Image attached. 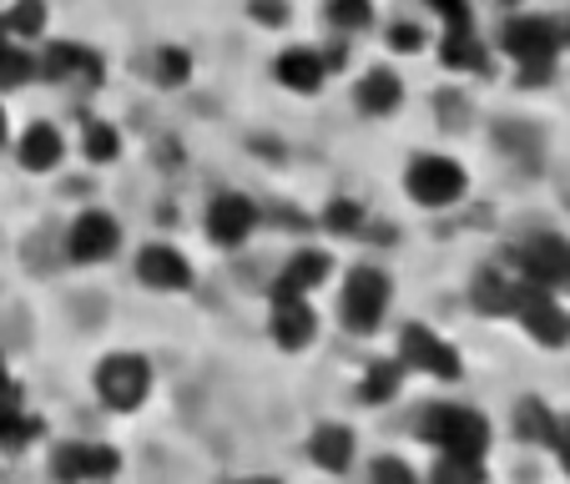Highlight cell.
Segmentation results:
<instances>
[{"label":"cell","mask_w":570,"mask_h":484,"mask_svg":"<svg viewBox=\"0 0 570 484\" xmlns=\"http://www.w3.org/2000/svg\"><path fill=\"white\" fill-rule=\"evenodd\" d=\"M420 439L434 444L440 454H464V460H484L490 454V424L464 404H434L420 419Z\"/></svg>","instance_id":"6da1fadb"},{"label":"cell","mask_w":570,"mask_h":484,"mask_svg":"<svg viewBox=\"0 0 570 484\" xmlns=\"http://www.w3.org/2000/svg\"><path fill=\"white\" fill-rule=\"evenodd\" d=\"M389 298H394V283L384 268H354L344 283V298H338V323L348 334H374L389 313Z\"/></svg>","instance_id":"7a4b0ae2"},{"label":"cell","mask_w":570,"mask_h":484,"mask_svg":"<svg viewBox=\"0 0 570 484\" xmlns=\"http://www.w3.org/2000/svg\"><path fill=\"white\" fill-rule=\"evenodd\" d=\"M404 187H410V197L420 207H430V213H440V207H454L464 197V187H470V177H464V167L454 157H440V151H420V157L410 161V172H404Z\"/></svg>","instance_id":"3957f363"},{"label":"cell","mask_w":570,"mask_h":484,"mask_svg":"<svg viewBox=\"0 0 570 484\" xmlns=\"http://www.w3.org/2000/svg\"><path fill=\"white\" fill-rule=\"evenodd\" d=\"M97 394H101V404H107V409H117V414L141 409V404H147V394H151L147 358H141V354H111V358H101Z\"/></svg>","instance_id":"277c9868"},{"label":"cell","mask_w":570,"mask_h":484,"mask_svg":"<svg viewBox=\"0 0 570 484\" xmlns=\"http://www.w3.org/2000/svg\"><path fill=\"white\" fill-rule=\"evenodd\" d=\"M560 46H566V31H560L550 16H515V21H505V31H500V51L515 56L520 66L556 61Z\"/></svg>","instance_id":"5b68a950"},{"label":"cell","mask_w":570,"mask_h":484,"mask_svg":"<svg viewBox=\"0 0 570 484\" xmlns=\"http://www.w3.org/2000/svg\"><path fill=\"white\" fill-rule=\"evenodd\" d=\"M121 248V227L117 217L107 213H81L66 233V258L81 263V268H97V263H111Z\"/></svg>","instance_id":"8992f818"},{"label":"cell","mask_w":570,"mask_h":484,"mask_svg":"<svg viewBox=\"0 0 570 484\" xmlns=\"http://www.w3.org/2000/svg\"><path fill=\"white\" fill-rule=\"evenodd\" d=\"M399 364L420 368V374H430V378H460V348L444 344L424 323H410V328L399 334Z\"/></svg>","instance_id":"52a82bcc"},{"label":"cell","mask_w":570,"mask_h":484,"mask_svg":"<svg viewBox=\"0 0 570 484\" xmlns=\"http://www.w3.org/2000/svg\"><path fill=\"white\" fill-rule=\"evenodd\" d=\"M520 278L540 293H556L570 283V243L566 237H530L520 248Z\"/></svg>","instance_id":"ba28073f"},{"label":"cell","mask_w":570,"mask_h":484,"mask_svg":"<svg viewBox=\"0 0 570 484\" xmlns=\"http://www.w3.org/2000/svg\"><path fill=\"white\" fill-rule=\"evenodd\" d=\"M36 76H41V81H87V87H101L107 61L76 41H51L36 56Z\"/></svg>","instance_id":"9c48e42d"},{"label":"cell","mask_w":570,"mask_h":484,"mask_svg":"<svg viewBox=\"0 0 570 484\" xmlns=\"http://www.w3.org/2000/svg\"><path fill=\"white\" fill-rule=\"evenodd\" d=\"M515 318H520V328H525V334L535 338L540 348H566V344H570V313L556 303V293L525 288V298H520Z\"/></svg>","instance_id":"30bf717a"},{"label":"cell","mask_w":570,"mask_h":484,"mask_svg":"<svg viewBox=\"0 0 570 484\" xmlns=\"http://www.w3.org/2000/svg\"><path fill=\"white\" fill-rule=\"evenodd\" d=\"M117 470L121 460L107 444H61L56 450V480L61 484H111Z\"/></svg>","instance_id":"8fae6325"},{"label":"cell","mask_w":570,"mask_h":484,"mask_svg":"<svg viewBox=\"0 0 570 484\" xmlns=\"http://www.w3.org/2000/svg\"><path fill=\"white\" fill-rule=\"evenodd\" d=\"M203 227L217 248H237V243H248V233L258 227V207H253V197H243V192H217L213 203H207Z\"/></svg>","instance_id":"7c38bea8"},{"label":"cell","mask_w":570,"mask_h":484,"mask_svg":"<svg viewBox=\"0 0 570 484\" xmlns=\"http://www.w3.org/2000/svg\"><path fill=\"white\" fill-rule=\"evenodd\" d=\"M137 278L151 293H187L193 288V263L173 248V243H147L137 253Z\"/></svg>","instance_id":"4fadbf2b"},{"label":"cell","mask_w":570,"mask_h":484,"mask_svg":"<svg viewBox=\"0 0 570 484\" xmlns=\"http://www.w3.org/2000/svg\"><path fill=\"white\" fill-rule=\"evenodd\" d=\"M268 334L278 348L298 354L318 338V313L308 308V298H273V318H268Z\"/></svg>","instance_id":"5bb4252c"},{"label":"cell","mask_w":570,"mask_h":484,"mask_svg":"<svg viewBox=\"0 0 570 484\" xmlns=\"http://www.w3.org/2000/svg\"><path fill=\"white\" fill-rule=\"evenodd\" d=\"M328 273H334V258L328 253H293L288 263H283V273L273 278V298H308V293H318L323 283H328Z\"/></svg>","instance_id":"9a60e30c"},{"label":"cell","mask_w":570,"mask_h":484,"mask_svg":"<svg viewBox=\"0 0 570 484\" xmlns=\"http://www.w3.org/2000/svg\"><path fill=\"white\" fill-rule=\"evenodd\" d=\"M525 288L530 283L520 278H510V273H500V268H484V273H474V283H470V303L480 313H495V318H510V313L520 308V298H525Z\"/></svg>","instance_id":"2e32d148"},{"label":"cell","mask_w":570,"mask_h":484,"mask_svg":"<svg viewBox=\"0 0 570 484\" xmlns=\"http://www.w3.org/2000/svg\"><path fill=\"white\" fill-rule=\"evenodd\" d=\"M36 439H41V419L26 409L21 384L6 378V384H0V444H6V450H26V444H36Z\"/></svg>","instance_id":"e0dca14e"},{"label":"cell","mask_w":570,"mask_h":484,"mask_svg":"<svg viewBox=\"0 0 570 484\" xmlns=\"http://www.w3.org/2000/svg\"><path fill=\"white\" fill-rule=\"evenodd\" d=\"M273 76H278V87L298 91V97H313V91L328 81V66H323L318 51H303V46H288V51L273 61Z\"/></svg>","instance_id":"ac0fdd59"},{"label":"cell","mask_w":570,"mask_h":484,"mask_svg":"<svg viewBox=\"0 0 570 484\" xmlns=\"http://www.w3.org/2000/svg\"><path fill=\"white\" fill-rule=\"evenodd\" d=\"M354 454H358V444H354L348 424H318V429L308 434V460L328 474H344L348 464H354Z\"/></svg>","instance_id":"d6986e66"},{"label":"cell","mask_w":570,"mask_h":484,"mask_svg":"<svg viewBox=\"0 0 570 484\" xmlns=\"http://www.w3.org/2000/svg\"><path fill=\"white\" fill-rule=\"evenodd\" d=\"M16 157H21L26 172H56V167H61V157H66V137L51 127V121H36V127H26Z\"/></svg>","instance_id":"ffe728a7"},{"label":"cell","mask_w":570,"mask_h":484,"mask_svg":"<svg viewBox=\"0 0 570 484\" xmlns=\"http://www.w3.org/2000/svg\"><path fill=\"white\" fill-rule=\"evenodd\" d=\"M440 61L454 66V71H484V66H490V56H484L480 36H474V21H444Z\"/></svg>","instance_id":"44dd1931"},{"label":"cell","mask_w":570,"mask_h":484,"mask_svg":"<svg viewBox=\"0 0 570 484\" xmlns=\"http://www.w3.org/2000/svg\"><path fill=\"white\" fill-rule=\"evenodd\" d=\"M354 101H358V111H368V117H389V111L404 101V81H399L389 66H374V71L354 87Z\"/></svg>","instance_id":"7402d4cb"},{"label":"cell","mask_w":570,"mask_h":484,"mask_svg":"<svg viewBox=\"0 0 570 484\" xmlns=\"http://www.w3.org/2000/svg\"><path fill=\"white\" fill-rule=\"evenodd\" d=\"M556 424H560V414H550L546 398H520L515 434H520L525 444H540V450H550V439H556Z\"/></svg>","instance_id":"603a6c76"},{"label":"cell","mask_w":570,"mask_h":484,"mask_svg":"<svg viewBox=\"0 0 570 484\" xmlns=\"http://www.w3.org/2000/svg\"><path fill=\"white\" fill-rule=\"evenodd\" d=\"M399 384H404V364L399 358H379V364H368L358 394H364V404H389L399 394Z\"/></svg>","instance_id":"cb8c5ba5"},{"label":"cell","mask_w":570,"mask_h":484,"mask_svg":"<svg viewBox=\"0 0 570 484\" xmlns=\"http://www.w3.org/2000/svg\"><path fill=\"white\" fill-rule=\"evenodd\" d=\"M323 21L334 26L338 36H354L374 26V0H328L323 6Z\"/></svg>","instance_id":"d4e9b609"},{"label":"cell","mask_w":570,"mask_h":484,"mask_svg":"<svg viewBox=\"0 0 570 484\" xmlns=\"http://www.w3.org/2000/svg\"><path fill=\"white\" fill-rule=\"evenodd\" d=\"M0 21H6L11 41H36V36H46V0H16Z\"/></svg>","instance_id":"484cf974"},{"label":"cell","mask_w":570,"mask_h":484,"mask_svg":"<svg viewBox=\"0 0 570 484\" xmlns=\"http://www.w3.org/2000/svg\"><path fill=\"white\" fill-rule=\"evenodd\" d=\"M26 81H36V56L21 41H6L0 46V91H16Z\"/></svg>","instance_id":"4316f807"},{"label":"cell","mask_w":570,"mask_h":484,"mask_svg":"<svg viewBox=\"0 0 570 484\" xmlns=\"http://www.w3.org/2000/svg\"><path fill=\"white\" fill-rule=\"evenodd\" d=\"M121 137L111 121H81V157L87 161H117Z\"/></svg>","instance_id":"83f0119b"},{"label":"cell","mask_w":570,"mask_h":484,"mask_svg":"<svg viewBox=\"0 0 570 484\" xmlns=\"http://www.w3.org/2000/svg\"><path fill=\"white\" fill-rule=\"evenodd\" d=\"M151 76H157V87H187L193 81V56L183 46H161L157 61H151Z\"/></svg>","instance_id":"f1b7e54d"},{"label":"cell","mask_w":570,"mask_h":484,"mask_svg":"<svg viewBox=\"0 0 570 484\" xmlns=\"http://www.w3.org/2000/svg\"><path fill=\"white\" fill-rule=\"evenodd\" d=\"M430 484H484V460H464V454H440L430 470Z\"/></svg>","instance_id":"f546056e"},{"label":"cell","mask_w":570,"mask_h":484,"mask_svg":"<svg viewBox=\"0 0 570 484\" xmlns=\"http://www.w3.org/2000/svg\"><path fill=\"white\" fill-rule=\"evenodd\" d=\"M323 227H328V233H358V227H364V207H358L354 197H334V203L323 207Z\"/></svg>","instance_id":"4dcf8cb0"},{"label":"cell","mask_w":570,"mask_h":484,"mask_svg":"<svg viewBox=\"0 0 570 484\" xmlns=\"http://www.w3.org/2000/svg\"><path fill=\"white\" fill-rule=\"evenodd\" d=\"M368 484H420V474H414L410 460H394V454H384V460L368 464Z\"/></svg>","instance_id":"1f68e13d"},{"label":"cell","mask_w":570,"mask_h":484,"mask_svg":"<svg viewBox=\"0 0 570 484\" xmlns=\"http://www.w3.org/2000/svg\"><path fill=\"white\" fill-rule=\"evenodd\" d=\"M424 41H430V36H424V26L420 21H394V26H389V51H399V56H404V51H424Z\"/></svg>","instance_id":"d6a6232c"},{"label":"cell","mask_w":570,"mask_h":484,"mask_svg":"<svg viewBox=\"0 0 570 484\" xmlns=\"http://www.w3.org/2000/svg\"><path fill=\"white\" fill-rule=\"evenodd\" d=\"M248 16L258 26H288V0H248Z\"/></svg>","instance_id":"836d02e7"},{"label":"cell","mask_w":570,"mask_h":484,"mask_svg":"<svg viewBox=\"0 0 570 484\" xmlns=\"http://www.w3.org/2000/svg\"><path fill=\"white\" fill-rule=\"evenodd\" d=\"M550 454H556V464L570 474V414L556 424V439H550Z\"/></svg>","instance_id":"e575fe53"},{"label":"cell","mask_w":570,"mask_h":484,"mask_svg":"<svg viewBox=\"0 0 570 484\" xmlns=\"http://www.w3.org/2000/svg\"><path fill=\"white\" fill-rule=\"evenodd\" d=\"M550 76H556V61H530L520 66V87H546Z\"/></svg>","instance_id":"d590c367"},{"label":"cell","mask_w":570,"mask_h":484,"mask_svg":"<svg viewBox=\"0 0 570 484\" xmlns=\"http://www.w3.org/2000/svg\"><path fill=\"white\" fill-rule=\"evenodd\" d=\"M434 16H444V21H470V0H424Z\"/></svg>","instance_id":"8d00e7d4"},{"label":"cell","mask_w":570,"mask_h":484,"mask_svg":"<svg viewBox=\"0 0 570 484\" xmlns=\"http://www.w3.org/2000/svg\"><path fill=\"white\" fill-rule=\"evenodd\" d=\"M6 378H11V374H6V354H0V384H6Z\"/></svg>","instance_id":"74e56055"},{"label":"cell","mask_w":570,"mask_h":484,"mask_svg":"<svg viewBox=\"0 0 570 484\" xmlns=\"http://www.w3.org/2000/svg\"><path fill=\"white\" fill-rule=\"evenodd\" d=\"M237 484H278V480H237Z\"/></svg>","instance_id":"f35d334b"},{"label":"cell","mask_w":570,"mask_h":484,"mask_svg":"<svg viewBox=\"0 0 570 484\" xmlns=\"http://www.w3.org/2000/svg\"><path fill=\"white\" fill-rule=\"evenodd\" d=\"M0 141H6V111H0Z\"/></svg>","instance_id":"ab89813d"},{"label":"cell","mask_w":570,"mask_h":484,"mask_svg":"<svg viewBox=\"0 0 570 484\" xmlns=\"http://www.w3.org/2000/svg\"><path fill=\"white\" fill-rule=\"evenodd\" d=\"M566 41H570V26H566Z\"/></svg>","instance_id":"60d3db41"},{"label":"cell","mask_w":570,"mask_h":484,"mask_svg":"<svg viewBox=\"0 0 570 484\" xmlns=\"http://www.w3.org/2000/svg\"><path fill=\"white\" fill-rule=\"evenodd\" d=\"M566 288H570V283H566Z\"/></svg>","instance_id":"b9f144b4"}]
</instances>
